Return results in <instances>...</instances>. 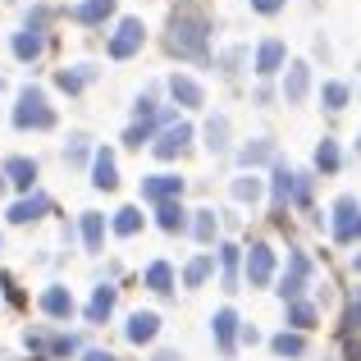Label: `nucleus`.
Here are the masks:
<instances>
[{
  "label": "nucleus",
  "mask_w": 361,
  "mask_h": 361,
  "mask_svg": "<svg viewBox=\"0 0 361 361\" xmlns=\"http://www.w3.org/2000/svg\"><path fill=\"white\" fill-rule=\"evenodd\" d=\"M320 101H325V110H343L348 87H343V82H325V87H320Z\"/></svg>",
  "instance_id": "28"
},
{
  "label": "nucleus",
  "mask_w": 361,
  "mask_h": 361,
  "mask_svg": "<svg viewBox=\"0 0 361 361\" xmlns=\"http://www.w3.org/2000/svg\"><path fill=\"white\" fill-rule=\"evenodd\" d=\"M274 151H270V142H252V147L243 151V165H261V160H270Z\"/></svg>",
  "instance_id": "33"
},
{
  "label": "nucleus",
  "mask_w": 361,
  "mask_h": 361,
  "mask_svg": "<svg viewBox=\"0 0 361 361\" xmlns=\"http://www.w3.org/2000/svg\"><path fill=\"white\" fill-rule=\"evenodd\" d=\"M270 274H274V252L265 243H256L252 256H247V279L252 283H270Z\"/></svg>",
  "instance_id": "7"
},
{
  "label": "nucleus",
  "mask_w": 361,
  "mask_h": 361,
  "mask_svg": "<svg viewBox=\"0 0 361 361\" xmlns=\"http://www.w3.org/2000/svg\"><path fill=\"white\" fill-rule=\"evenodd\" d=\"M137 229H142V211H137V206H123V211L115 215V233L128 238V233H137Z\"/></svg>",
  "instance_id": "25"
},
{
  "label": "nucleus",
  "mask_w": 361,
  "mask_h": 361,
  "mask_svg": "<svg viewBox=\"0 0 361 361\" xmlns=\"http://www.w3.org/2000/svg\"><path fill=\"white\" fill-rule=\"evenodd\" d=\"M55 82H60L64 92H82V82H87V73H69V69H64V73H60Z\"/></svg>",
  "instance_id": "36"
},
{
  "label": "nucleus",
  "mask_w": 361,
  "mask_h": 361,
  "mask_svg": "<svg viewBox=\"0 0 361 361\" xmlns=\"http://www.w3.org/2000/svg\"><path fill=\"white\" fill-rule=\"evenodd\" d=\"M14 123H18V128H51L55 110L46 106V97L37 87H27L23 97H18V106H14Z\"/></svg>",
  "instance_id": "2"
},
{
  "label": "nucleus",
  "mask_w": 361,
  "mask_h": 361,
  "mask_svg": "<svg viewBox=\"0 0 361 361\" xmlns=\"http://www.w3.org/2000/svg\"><path fill=\"white\" fill-rule=\"evenodd\" d=\"M147 137H151V119H147V123H133V128H128V142H133V147H142Z\"/></svg>",
  "instance_id": "37"
},
{
  "label": "nucleus",
  "mask_w": 361,
  "mask_h": 361,
  "mask_svg": "<svg viewBox=\"0 0 361 361\" xmlns=\"http://www.w3.org/2000/svg\"><path fill=\"white\" fill-rule=\"evenodd\" d=\"M147 288H156V293H169V288H174V270H169L165 261H156V265L147 270Z\"/></svg>",
  "instance_id": "24"
},
{
  "label": "nucleus",
  "mask_w": 361,
  "mask_h": 361,
  "mask_svg": "<svg viewBox=\"0 0 361 361\" xmlns=\"http://www.w3.org/2000/svg\"><path fill=\"white\" fill-rule=\"evenodd\" d=\"M160 229H169V233L188 229V215H183V206H178V202H165V206H160Z\"/></svg>",
  "instance_id": "22"
},
{
  "label": "nucleus",
  "mask_w": 361,
  "mask_h": 361,
  "mask_svg": "<svg viewBox=\"0 0 361 361\" xmlns=\"http://www.w3.org/2000/svg\"><path fill=\"white\" fill-rule=\"evenodd\" d=\"M348 325H361V298H357V307H353V316H348Z\"/></svg>",
  "instance_id": "39"
},
{
  "label": "nucleus",
  "mask_w": 361,
  "mask_h": 361,
  "mask_svg": "<svg viewBox=\"0 0 361 361\" xmlns=\"http://www.w3.org/2000/svg\"><path fill=\"white\" fill-rule=\"evenodd\" d=\"M211 265H215L211 256H197V261H192V265L183 270V283H188V288H197V283H202L206 274H211Z\"/></svg>",
  "instance_id": "27"
},
{
  "label": "nucleus",
  "mask_w": 361,
  "mask_h": 361,
  "mask_svg": "<svg viewBox=\"0 0 361 361\" xmlns=\"http://www.w3.org/2000/svg\"><path fill=\"white\" fill-rule=\"evenodd\" d=\"M288 197H298V174L279 165V169H274V206H283Z\"/></svg>",
  "instance_id": "18"
},
{
  "label": "nucleus",
  "mask_w": 361,
  "mask_h": 361,
  "mask_svg": "<svg viewBox=\"0 0 361 361\" xmlns=\"http://www.w3.org/2000/svg\"><path fill=\"white\" fill-rule=\"evenodd\" d=\"M307 87H311V69H307V64H293V69H288V82H283L288 106H298V101L307 97Z\"/></svg>",
  "instance_id": "11"
},
{
  "label": "nucleus",
  "mask_w": 361,
  "mask_h": 361,
  "mask_svg": "<svg viewBox=\"0 0 361 361\" xmlns=\"http://www.w3.org/2000/svg\"><path fill=\"white\" fill-rule=\"evenodd\" d=\"M178 192H183V178H178V174H151V178H142V197L156 202V206L174 202Z\"/></svg>",
  "instance_id": "3"
},
{
  "label": "nucleus",
  "mask_w": 361,
  "mask_h": 361,
  "mask_svg": "<svg viewBox=\"0 0 361 361\" xmlns=\"http://www.w3.org/2000/svg\"><path fill=\"white\" fill-rule=\"evenodd\" d=\"M169 92H174V101H183V106H202V87H197L192 78H183V73L169 78Z\"/></svg>",
  "instance_id": "16"
},
{
  "label": "nucleus",
  "mask_w": 361,
  "mask_h": 361,
  "mask_svg": "<svg viewBox=\"0 0 361 361\" xmlns=\"http://www.w3.org/2000/svg\"><path fill=\"white\" fill-rule=\"evenodd\" d=\"M316 169H325V174H334V169H338V147L329 137L316 147Z\"/></svg>",
  "instance_id": "26"
},
{
  "label": "nucleus",
  "mask_w": 361,
  "mask_h": 361,
  "mask_svg": "<svg viewBox=\"0 0 361 361\" xmlns=\"http://www.w3.org/2000/svg\"><path fill=\"white\" fill-rule=\"evenodd\" d=\"M274 353L279 357H302V334H279L274 338Z\"/></svg>",
  "instance_id": "31"
},
{
  "label": "nucleus",
  "mask_w": 361,
  "mask_h": 361,
  "mask_svg": "<svg viewBox=\"0 0 361 361\" xmlns=\"http://www.w3.org/2000/svg\"><path fill=\"white\" fill-rule=\"evenodd\" d=\"M224 133H229V123H224V119H211V123H206V137H211V151H224Z\"/></svg>",
  "instance_id": "34"
},
{
  "label": "nucleus",
  "mask_w": 361,
  "mask_h": 361,
  "mask_svg": "<svg viewBox=\"0 0 361 361\" xmlns=\"http://www.w3.org/2000/svg\"><path fill=\"white\" fill-rule=\"evenodd\" d=\"M206 46V23L197 14H174V23H169V51L178 55H202Z\"/></svg>",
  "instance_id": "1"
},
{
  "label": "nucleus",
  "mask_w": 361,
  "mask_h": 361,
  "mask_svg": "<svg viewBox=\"0 0 361 361\" xmlns=\"http://www.w3.org/2000/svg\"><path fill=\"white\" fill-rule=\"evenodd\" d=\"M252 5H256V9H261V14H274V9H279V5H283V0H252Z\"/></svg>",
  "instance_id": "38"
},
{
  "label": "nucleus",
  "mask_w": 361,
  "mask_h": 361,
  "mask_svg": "<svg viewBox=\"0 0 361 361\" xmlns=\"http://www.w3.org/2000/svg\"><path fill=\"white\" fill-rule=\"evenodd\" d=\"M0 183H5V169H0Z\"/></svg>",
  "instance_id": "43"
},
{
  "label": "nucleus",
  "mask_w": 361,
  "mask_h": 361,
  "mask_svg": "<svg viewBox=\"0 0 361 361\" xmlns=\"http://www.w3.org/2000/svg\"><path fill=\"white\" fill-rule=\"evenodd\" d=\"M288 320H293L298 329H311V325H316V307H307V302H293Z\"/></svg>",
  "instance_id": "29"
},
{
  "label": "nucleus",
  "mask_w": 361,
  "mask_h": 361,
  "mask_svg": "<svg viewBox=\"0 0 361 361\" xmlns=\"http://www.w3.org/2000/svg\"><path fill=\"white\" fill-rule=\"evenodd\" d=\"M357 151H361V137H357Z\"/></svg>",
  "instance_id": "44"
},
{
  "label": "nucleus",
  "mask_w": 361,
  "mask_h": 361,
  "mask_svg": "<svg viewBox=\"0 0 361 361\" xmlns=\"http://www.w3.org/2000/svg\"><path fill=\"white\" fill-rule=\"evenodd\" d=\"M92 183H97L101 192H110V188H119V169H115V156H110L106 147L97 151V160H92Z\"/></svg>",
  "instance_id": "8"
},
{
  "label": "nucleus",
  "mask_w": 361,
  "mask_h": 361,
  "mask_svg": "<svg viewBox=\"0 0 361 361\" xmlns=\"http://www.w3.org/2000/svg\"><path fill=\"white\" fill-rule=\"evenodd\" d=\"M115 14V0H82L78 9H73V23H101V18Z\"/></svg>",
  "instance_id": "14"
},
{
  "label": "nucleus",
  "mask_w": 361,
  "mask_h": 361,
  "mask_svg": "<svg viewBox=\"0 0 361 361\" xmlns=\"http://www.w3.org/2000/svg\"><path fill=\"white\" fill-rule=\"evenodd\" d=\"M137 46H142V18H123L115 42H110V55H115V60H128Z\"/></svg>",
  "instance_id": "4"
},
{
  "label": "nucleus",
  "mask_w": 361,
  "mask_h": 361,
  "mask_svg": "<svg viewBox=\"0 0 361 361\" xmlns=\"http://www.w3.org/2000/svg\"><path fill=\"white\" fill-rule=\"evenodd\" d=\"M101 238H106V229H101V215L87 211V215H82V243H87V252H101Z\"/></svg>",
  "instance_id": "21"
},
{
  "label": "nucleus",
  "mask_w": 361,
  "mask_h": 361,
  "mask_svg": "<svg viewBox=\"0 0 361 361\" xmlns=\"http://www.w3.org/2000/svg\"><path fill=\"white\" fill-rule=\"evenodd\" d=\"M156 329H160V320L151 316V311H137V316L128 320V338H133V343H151Z\"/></svg>",
  "instance_id": "15"
},
{
  "label": "nucleus",
  "mask_w": 361,
  "mask_h": 361,
  "mask_svg": "<svg viewBox=\"0 0 361 361\" xmlns=\"http://www.w3.org/2000/svg\"><path fill=\"white\" fill-rule=\"evenodd\" d=\"M110 311H115V288H110V283H101L97 298H92V307H87V320H106Z\"/></svg>",
  "instance_id": "19"
},
{
  "label": "nucleus",
  "mask_w": 361,
  "mask_h": 361,
  "mask_svg": "<svg viewBox=\"0 0 361 361\" xmlns=\"http://www.w3.org/2000/svg\"><path fill=\"white\" fill-rule=\"evenodd\" d=\"M307 270H311V265H307V256H302V252H293L288 256V274H283V298H298V293H302V283H307Z\"/></svg>",
  "instance_id": "9"
},
{
  "label": "nucleus",
  "mask_w": 361,
  "mask_h": 361,
  "mask_svg": "<svg viewBox=\"0 0 361 361\" xmlns=\"http://www.w3.org/2000/svg\"><path fill=\"white\" fill-rule=\"evenodd\" d=\"M357 202L353 197H338V206H334V233H338V243H353L357 238Z\"/></svg>",
  "instance_id": "6"
},
{
  "label": "nucleus",
  "mask_w": 361,
  "mask_h": 361,
  "mask_svg": "<svg viewBox=\"0 0 361 361\" xmlns=\"http://www.w3.org/2000/svg\"><path fill=\"white\" fill-rule=\"evenodd\" d=\"M42 311H46V316L69 320V316H73V298H69V288H46V293H42Z\"/></svg>",
  "instance_id": "10"
},
{
  "label": "nucleus",
  "mask_w": 361,
  "mask_h": 361,
  "mask_svg": "<svg viewBox=\"0 0 361 361\" xmlns=\"http://www.w3.org/2000/svg\"><path fill=\"white\" fill-rule=\"evenodd\" d=\"M5 178L14 188H32L37 183V165H32V160H23V156H14V160H5Z\"/></svg>",
  "instance_id": "13"
},
{
  "label": "nucleus",
  "mask_w": 361,
  "mask_h": 361,
  "mask_svg": "<svg viewBox=\"0 0 361 361\" xmlns=\"http://www.w3.org/2000/svg\"><path fill=\"white\" fill-rule=\"evenodd\" d=\"M192 233H197L202 243H211V238H215V215H211V211H197V220H192Z\"/></svg>",
  "instance_id": "30"
},
{
  "label": "nucleus",
  "mask_w": 361,
  "mask_h": 361,
  "mask_svg": "<svg viewBox=\"0 0 361 361\" xmlns=\"http://www.w3.org/2000/svg\"><path fill=\"white\" fill-rule=\"evenodd\" d=\"M279 64H283V42H265L256 51V73H274Z\"/></svg>",
  "instance_id": "17"
},
{
  "label": "nucleus",
  "mask_w": 361,
  "mask_h": 361,
  "mask_svg": "<svg viewBox=\"0 0 361 361\" xmlns=\"http://www.w3.org/2000/svg\"><path fill=\"white\" fill-rule=\"evenodd\" d=\"M188 142H192V123H169V128L160 133V142H156V156L160 160H174Z\"/></svg>",
  "instance_id": "5"
},
{
  "label": "nucleus",
  "mask_w": 361,
  "mask_h": 361,
  "mask_svg": "<svg viewBox=\"0 0 361 361\" xmlns=\"http://www.w3.org/2000/svg\"><path fill=\"white\" fill-rule=\"evenodd\" d=\"M233 197H238V202H256V197H261V178H238V183H233Z\"/></svg>",
  "instance_id": "32"
},
{
  "label": "nucleus",
  "mask_w": 361,
  "mask_h": 361,
  "mask_svg": "<svg viewBox=\"0 0 361 361\" xmlns=\"http://www.w3.org/2000/svg\"><path fill=\"white\" fill-rule=\"evenodd\" d=\"M14 55H18V60H37V55H42V32H32V27L18 32L14 37Z\"/></svg>",
  "instance_id": "20"
},
{
  "label": "nucleus",
  "mask_w": 361,
  "mask_h": 361,
  "mask_svg": "<svg viewBox=\"0 0 361 361\" xmlns=\"http://www.w3.org/2000/svg\"><path fill=\"white\" fill-rule=\"evenodd\" d=\"M357 274H361V256H357Z\"/></svg>",
  "instance_id": "42"
},
{
  "label": "nucleus",
  "mask_w": 361,
  "mask_h": 361,
  "mask_svg": "<svg viewBox=\"0 0 361 361\" xmlns=\"http://www.w3.org/2000/svg\"><path fill=\"white\" fill-rule=\"evenodd\" d=\"M233 325H238V316H233V311H220V316H215V338H220L224 353H233Z\"/></svg>",
  "instance_id": "23"
},
{
  "label": "nucleus",
  "mask_w": 361,
  "mask_h": 361,
  "mask_svg": "<svg viewBox=\"0 0 361 361\" xmlns=\"http://www.w3.org/2000/svg\"><path fill=\"white\" fill-rule=\"evenodd\" d=\"M357 238H361V220H357Z\"/></svg>",
  "instance_id": "41"
},
{
  "label": "nucleus",
  "mask_w": 361,
  "mask_h": 361,
  "mask_svg": "<svg viewBox=\"0 0 361 361\" xmlns=\"http://www.w3.org/2000/svg\"><path fill=\"white\" fill-rule=\"evenodd\" d=\"M220 265H224V279L233 283V270H238V247H220Z\"/></svg>",
  "instance_id": "35"
},
{
  "label": "nucleus",
  "mask_w": 361,
  "mask_h": 361,
  "mask_svg": "<svg viewBox=\"0 0 361 361\" xmlns=\"http://www.w3.org/2000/svg\"><path fill=\"white\" fill-rule=\"evenodd\" d=\"M46 211H51V202L37 192V197H23V202H14L9 220H14V224H27V220H37V215H46Z\"/></svg>",
  "instance_id": "12"
},
{
  "label": "nucleus",
  "mask_w": 361,
  "mask_h": 361,
  "mask_svg": "<svg viewBox=\"0 0 361 361\" xmlns=\"http://www.w3.org/2000/svg\"><path fill=\"white\" fill-rule=\"evenodd\" d=\"M87 361H115L110 353H87Z\"/></svg>",
  "instance_id": "40"
}]
</instances>
